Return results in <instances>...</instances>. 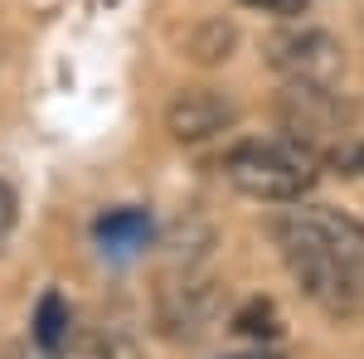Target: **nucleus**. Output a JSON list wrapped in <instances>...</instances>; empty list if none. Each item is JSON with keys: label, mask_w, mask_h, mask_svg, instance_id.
Masks as SVG:
<instances>
[{"label": "nucleus", "mask_w": 364, "mask_h": 359, "mask_svg": "<svg viewBox=\"0 0 364 359\" xmlns=\"http://www.w3.org/2000/svg\"><path fill=\"white\" fill-rule=\"evenodd\" d=\"M5 359H54V355H49L44 345H10V350H5Z\"/></svg>", "instance_id": "4468645a"}, {"label": "nucleus", "mask_w": 364, "mask_h": 359, "mask_svg": "<svg viewBox=\"0 0 364 359\" xmlns=\"http://www.w3.org/2000/svg\"><path fill=\"white\" fill-rule=\"evenodd\" d=\"M267 63L296 87H340L345 49H340L336 34H326V29L291 25V29H282V34L267 39Z\"/></svg>", "instance_id": "20e7f679"}, {"label": "nucleus", "mask_w": 364, "mask_h": 359, "mask_svg": "<svg viewBox=\"0 0 364 359\" xmlns=\"http://www.w3.org/2000/svg\"><path fill=\"white\" fill-rule=\"evenodd\" d=\"M321 161L326 156L296 136H252L228 146L219 156V170L233 190L257 199V204H291V199H306L316 190Z\"/></svg>", "instance_id": "f257e3e1"}, {"label": "nucleus", "mask_w": 364, "mask_h": 359, "mask_svg": "<svg viewBox=\"0 0 364 359\" xmlns=\"http://www.w3.org/2000/svg\"><path fill=\"white\" fill-rule=\"evenodd\" d=\"M243 10L252 15H272V20H296V15H306L311 0H238Z\"/></svg>", "instance_id": "f8f14e48"}, {"label": "nucleus", "mask_w": 364, "mask_h": 359, "mask_svg": "<svg viewBox=\"0 0 364 359\" xmlns=\"http://www.w3.org/2000/svg\"><path fill=\"white\" fill-rule=\"evenodd\" d=\"M73 331V321H68V306H63V296L58 291H49L44 301H39V311H34V345H44L49 355H54L58 345H63V335Z\"/></svg>", "instance_id": "0eeeda50"}, {"label": "nucleus", "mask_w": 364, "mask_h": 359, "mask_svg": "<svg viewBox=\"0 0 364 359\" xmlns=\"http://www.w3.org/2000/svg\"><path fill=\"white\" fill-rule=\"evenodd\" d=\"M54 359H112V345L92 331H68L63 345L54 350Z\"/></svg>", "instance_id": "9d476101"}, {"label": "nucleus", "mask_w": 364, "mask_h": 359, "mask_svg": "<svg viewBox=\"0 0 364 359\" xmlns=\"http://www.w3.org/2000/svg\"><path fill=\"white\" fill-rule=\"evenodd\" d=\"M233 122H238V107H233V97L219 92V87H180V92L170 97V107H166L170 136L185 141V146L224 136Z\"/></svg>", "instance_id": "423d86ee"}, {"label": "nucleus", "mask_w": 364, "mask_h": 359, "mask_svg": "<svg viewBox=\"0 0 364 359\" xmlns=\"http://www.w3.org/2000/svg\"><path fill=\"white\" fill-rule=\"evenodd\" d=\"M282 127H287V136L306 141L311 151L331 156L340 141H345V132H350V117H345V102H340L336 87H296V83H287Z\"/></svg>", "instance_id": "39448f33"}, {"label": "nucleus", "mask_w": 364, "mask_h": 359, "mask_svg": "<svg viewBox=\"0 0 364 359\" xmlns=\"http://www.w3.org/2000/svg\"><path fill=\"white\" fill-rule=\"evenodd\" d=\"M228 49H233V29H228L224 20L204 25L195 39H190V54H195L199 63H219V58H228Z\"/></svg>", "instance_id": "1a4fd4ad"}, {"label": "nucleus", "mask_w": 364, "mask_h": 359, "mask_svg": "<svg viewBox=\"0 0 364 359\" xmlns=\"http://www.w3.org/2000/svg\"><path fill=\"white\" fill-rule=\"evenodd\" d=\"M282 257H364V223L331 204L291 199L272 219Z\"/></svg>", "instance_id": "f03ea898"}, {"label": "nucleus", "mask_w": 364, "mask_h": 359, "mask_svg": "<svg viewBox=\"0 0 364 359\" xmlns=\"http://www.w3.org/2000/svg\"><path fill=\"white\" fill-rule=\"evenodd\" d=\"M97 233H102V243H107L112 252H132L141 238L151 233V223L141 219V214H112V219H102Z\"/></svg>", "instance_id": "6e6552de"}, {"label": "nucleus", "mask_w": 364, "mask_h": 359, "mask_svg": "<svg viewBox=\"0 0 364 359\" xmlns=\"http://www.w3.org/2000/svg\"><path fill=\"white\" fill-rule=\"evenodd\" d=\"M282 262L321 316L340 326L364 321V257H282Z\"/></svg>", "instance_id": "7ed1b4c3"}, {"label": "nucleus", "mask_w": 364, "mask_h": 359, "mask_svg": "<svg viewBox=\"0 0 364 359\" xmlns=\"http://www.w3.org/2000/svg\"><path fill=\"white\" fill-rule=\"evenodd\" d=\"M233 326H238V335H277V311H272V301H252L248 311H238L233 316Z\"/></svg>", "instance_id": "9b49d317"}, {"label": "nucleus", "mask_w": 364, "mask_h": 359, "mask_svg": "<svg viewBox=\"0 0 364 359\" xmlns=\"http://www.w3.org/2000/svg\"><path fill=\"white\" fill-rule=\"evenodd\" d=\"M10 228H15V190H10V185L0 180V248H5Z\"/></svg>", "instance_id": "ddd939ff"}]
</instances>
